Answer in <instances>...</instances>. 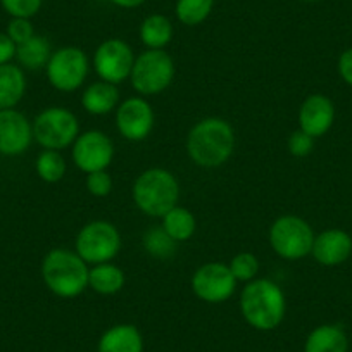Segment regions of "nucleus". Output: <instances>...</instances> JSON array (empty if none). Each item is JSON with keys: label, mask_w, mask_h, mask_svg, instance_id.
Returning a JSON list of instances; mask_svg holds the SVG:
<instances>
[{"label": "nucleus", "mask_w": 352, "mask_h": 352, "mask_svg": "<svg viewBox=\"0 0 352 352\" xmlns=\"http://www.w3.org/2000/svg\"><path fill=\"white\" fill-rule=\"evenodd\" d=\"M187 154L199 168H219L233 155L235 131L221 118H204L187 135Z\"/></svg>", "instance_id": "nucleus-1"}, {"label": "nucleus", "mask_w": 352, "mask_h": 352, "mask_svg": "<svg viewBox=\"0 0 352 352\" xmlns=\"http://www.w3.org/2000/svg\"><path fill=\"white\" fill-rule=\"evenodd\" d=\"M240 313L256 330H275L282 324L287 313L282 287L268 278H256L245 283L240 294Z\"/></svg>", "instance_id": "nucleus-2"}, {"label": "nucleus", "mask_w": 352, "mask_h": 352, "mask_svg": "<svg viewBox=\"0 0 352 352\" xmlns=\"http://www.w3.org/2000/svg\"><path fill=\"white\" fill-rule=\"evenodd\" d=\"M88 264L74 250L52 249L42 261L47 289L60 299H74L88 289Z\"/></svg>", "instance_id": "nucleus-3"}, {"label": "nucleus", "mask_w": 352, "mask_h": 352, "mask_svg": "<svg viewBox=\"0 0 352 352\" xmlns=\"http://www.w3.org/2000/svg\"><path fill=\"white\" fill-rule=\"evenodd\" d=\"M133 202L144 214L162 218L169 209L178 206L180 184L176 176L164 168L145 169L138 175L131 188Z\"/></svg>", "instance_id": "nucleus-4"}, {"label": "nucleus", "mask_w": 352, "mask_h": 352, "mask_svg": "<svg viewBox=\"0 0 352 352\" xmlns=\"http://www.w3.org/2000/svg\"><path fill=\"white\" fill-rule=\"evenodd\" d=\"M175 60L166 50L147 49L135 57L130 81L140 97L159 96L175 80Z\"/></svg>", "instance_id": "nucleus-5"}, {"label": "nucleus", "mask_w": 352, "mask_h": 352, "mask_svg": "<svg viewBox=\"0 0 352 352\" xmlns=\"http://www.w3.org/2000/svg\"><path fill=\"white\" fill-rule=\"evenodd\" d=\"M33 140L43 151H63L80 135V121L66 107L52 106L33 120Z\"/></svg>", "instance_id": "nucleus-6"}, {"label": "nucleus", "mask_w": 352, "mask_h": 352, "mask_svg": "<svg viewBox=\"0 0 352 352\" xmlns=\"http://www.w3.org/2000/svg\"><path fill=\"white\" fill-rule=\"evenodd\" d=\"M314 232L309 223L296 214L280 216L270 228V245L276 256L287 261H299L309 256L314 243Z\"/></svg>", "instance_id": "nucleus-7"}, {"label": "nucleus", "mask_w": 352, "mask_h": 352, "mask_svg": "<svg viewBox=\"0 0 352 352\" xmlns=\"http://www.w3.org/2000/svg\"><path fill=\"white\" fill-rule=\"evenodd\" d=\"M121 250V233L104 219L90 221L78 232L74 252L87 264L111 263Z\"/></svg>", "instance_id": "nucleus-8"}, {"label": "nucleus", "mask_w": 352, "mask_h": 352, "mask_svg": "<svg viewBox=\"0 0 352 352\" xmlns=\"http://www.w3.org/2000/svg\"><path fill=\"white\" fill-rule=\"evenodd\" d=\"M90 71V60L80 47H60L54 50L45 66L49 83L57 92L71 94L85 83Z\"/></svg>", "instance_id": "nucleus-9"}, {"label": "nucleus", "mask_w": 352, "mask_h": 352, "mask_svg": "<svg viewBox=\"0 0 352 352\" xmlns=\"http://www.w3.org/2000/svg\"><path fill=\"white\" fill-rule=\"evenodd\" d=\"M135 64L133 49L121 38H107L94 54V69L107 83L120 85L130 80Z\"/></svg>", "instance_id": "nucleus-10"}, {"label": "nucleus", "mask_w": 352, "mask_h": 352, "mask_svg": "<svg viewBox=\"0 0 352 352\" xmlns=\"http://www.w3.org/2000/svg\"><path fill=\"white\" fill-rule=\"evenodd\" d=\"M235 276L230 272L228 264L206 263L195 270L190 287L195 297L208 304L226 302L235 294Z\"/></svg>", "instance_id": "nucleus-11"}, {"label": "nucleus", "mask_w": 352, "mask_h": 352, "mask_svg": "<svg viewBox=\"0 0 352 352\" xmlns=\"http://www.w3.org/2000/svg\"><path fill=\"white\" fill-rule=\"evenodd\" d=\"M71 157L74 166L85 175L94 171H104L114 159V144L104 131L88 130L78 135L71 145Z\"/></svg>", "instance_id": "nucleus-12"}, {"label": "nucleus", "mask_w": 352, "mask_h": 352, "mask_svg": "<svg viewBox=\"0 0 352 352\" xmlns=\"http://www.w3.org/2000/svg\"><path fill=\"white\" fill-rule=\"evenodd\" d=\"M155 114L145 97H130L120 102L116 109V128L123 138L142 142L152 133Z\"/></svg>", "instance_id": "nucleus-13"}, {"label": "nucleus", "mask_w": 352, "mask_h": 352, "mask_svg": "<svg viewBox=\"0 0 352 352\" xmlns=\"http://www.w3.org/2000/svg\"><path fill=\"white\" fill-rule=\"evenodd\" d=\"M33 142V124L18 109L0 111V154L8 157L25 154Z\"/></svg>", "instance_id": "nucleus-14"}, {"label": "nucleus", "mask_w": 352, "mask_h": 352, "mask_svg": "<svg viewBox=\"0 0 352 352\" xmlns=\"http://www.w3.org/2000/svg\"><path fill=\"white\" fill-rule=\"evenodd\" d=\"M335 121V106L323 94H313L299 109V128L316 140L330 131Z\"/></svg>", "instance_id": "nucleus-15"}, {"label": "nucleus", "mask_w": 352, "mask_h": 352, "mask_svg": "<svg viewBox=\"0 0 352 352\" xmlns=\"http://www.w3.org/2000/svg\"><path fill=\"white\" fill-rule=\"evenodd\" d=\"M352 254V236L340 228H330L314 236L311 256L323 266H338Z\"/></svg>", "instance_id": "nucleus-16"}, {"label": "nucleus", "mask_w": 352, "mask_h": 352, "mask_svg": "<svg viewBox=\"0 0 352 352\" xmlns=\"http://www.w3.org/2000/svg\"><path fill=\"white\" fill-rule=\"evenodd\" d=\"M81 106L92 116H106L120 106V90L118 85L107 81H94L81 94Z\"/></svg>", "instance_id": "nucleus-17"}, {"label": "nucleus", "mask_w": 352, "mask_h": 352, "mask_svg": "<svg viewBox=\"0 0 352 352\" xmlns=\"http://www.w3.org/2000/svg\"><path fill=\"white\" fill-rule=\"evenodd\" d=\"M144 338L135 324H116L102 333L99 340V352H142Z\"/></svg>", "instance_id": "nucleus-18"}, {"label": "nucleus", "mask_w": 352, "mask_h": 352, "mask_svg": "<svg viewBox=\"0 0 352 352\" xmlns=\"http://www.w3.org/2000/svg\"><path fill=\"white\" fill-rule=\"evenodd\" d=\"M26 94V76L21 66H0V111L16 109Z\"/></svg>", "instance_id": "nucleus-19"}, {"label": "nucleus", "mask_w": 352, "mask_h": 352, "mask_svg": "<svg viewBox=\"0 0 352 352\" xmlns=\"http://www.w3.org/2000/svg\"><path fill=\"white\" fill-rule=\"evenodd\" d=\"M349 340L338 324H321L306 338L304 352H347Z\"/></svg>", "instance_id": "nucleus-20"}, {"label": "nucleus", "mask_w": 352, "mask_h": 352, "mask_svg": "<svg viewBox=\"0 0 352 352\" xmlns=\"http://www.w3.org/2000/svg\"><path fill=\"white\" fill-rule=\"evenodd\" d=\"M124 272L113 263L94 264L88 272V289L100 296H114L124 287Z\"/></svg>", "instance_id": "nucleus-21"}, {"label": "nucleus", "mask_w": 352, "mask_h": 352, "mask_svg": "<svg viewBox=\"0 0 352 352\" xmlns=\"http://www.w3.org/2000/svg\"><path fill=\"white\" fill-rule=\"evenodd\" d=\"M50 56H52V47H50L49 40L42 35L32 36L28 42L21 43L16 49V59H18L19 66L28 71L45 69Z\"/></svg>", "instance_id": "nucleus-22"}, {"label": "nucleus", "mask_w": 352, "mask_h": 352, "mask_svg": "<svg viewBox=\"0 0 352 352\" xmlns=\"http://www.w3.org/2000/svg\"><path fill=\"white\" fill-rule=\"evenodd\" d=\"M161 226L176 243H180L187 242L194 236L195 230H197V221H195L194 212L188 211L187 208L175 206L162 216Z\"/></svg>", "instance_id": "nucleus-23"}, {"label": "nucleus", "mask_w": 352, "mask_h": 352, "mask_svg": "<svg viewBox=\"0 0 352 352\" xmlns=\"http://www.w3.org/2000/svg\"><path fill=\"white\" fill-rule=\"evenodd\" d=\"M173 38V23L162 14H151L142 21L140 40L147 49L164 50Z\"/></svg>", "instance_id": "nucleus-24"}, {"label": "nucleus", "mask_w": 352, "mask_h": 352, "mask_svg": "<svg viewBox=\"0 0 352 352\" xmlns=\"http://www.w3.org/2000/svg\"><path fill=\"white\" fill-rule=\"evenodd\" d=\"M36 175L45 184H57L66 176L67 164L60 151H42L35 162Z\"/></svg>", "instance_id": "nucleus-25"}, {"label": "nucleus", "mask_w": 352, "mask_h": 352, "mask_svg": "<svg viewBox=\"0 0 352 352\" xmlns=\"http://www.w3.org/2000/svg\"><path fill=\"white\" fill-rule=\"evenodd\" d=\"M142 245H144L145 252L155 259H171L178 250V243L164 232L162 226H154V228L147 230L142 239Z\"/></svg>", "instance_id": "nucleus-26"}, {"label": "nucleus", "mask_w": 352, "mask_h": 352, "mask_svg": "<svg viewBox=\"0 0 352 352\" xmlns=\"http://www.w3.org/2000/svg\"><path fill=\"white\" fill-rule=\"evenodd\" d=\"M214 8V0H178L176 18L185 26H197L209 18Z\"/></svg>", "instance_id": "nucleus-27"}, {"label": "nucleus", "mask_w": 352, "mask_h": 352, "mask_svg": "<svg viewBox=\"0 0 352 352\" xmlns=\"http://www.w3.org/2000/svg\"><path fill=\"white\" fill-rule=\"evenodd\" d=\"M230 272L235 276L236 282L249 283L257 278L259 273V259L252 252H239L232 257L228 264Z\"/></svg>", "instance_id": "nucleus-28"}, {"label": "nucleus", "mask_w": 352, "mask_h": 352, "mask_svg": "<svg viewBox=\"0 0 352 352\" xmlns=\"http://www.w3.org/2000/svg\"><path fill=\"white\" fill-rule=\"evenodd\" d=\"M43 0H0V4L4 8L11 18H25L32 19L33 16L38 14L42 9Z\"/></svg>", "instance_id": "nucleus-29"}, {"label": "nucleus", "mask_w": 352, "mask_h": 352, "mask_svg": "<svg viewBox=\"0 0 352 352\" xmlns=\"http://www.w3.org/2000/svg\"><path fill=\"white\" fill-rule=\"evenodd\" d=\"M85 187H87L88 194L94 195V197H107L111 190H113V178L107 173V169L88 173L87 180H85Z\"/></svg>", "instance_id": "nucleus-30"}, {"label": "nucleus", "mask_w": 352, "mask_h": 352, "mask_svg": "<svg viewBox=\"0 0 352 352\" xmlns=\"http://www.w3.org/2000/svg\"><path fill=\"white\" fill-rule=\"evenodd\" d=\"M6 33H8V36L16 43V45H21V43L28 42L32 36H35V28H33L30 19L12 18L11 21H9Z\"/></svg>", "instance_id": "nucleus-31"}, {"label": "nucleus", "mask_w": 352, "mask_h": 352, "mask_svg": "<svg viewBox=\"0 0 352 352\" xmlns=\"http://www.w3.org/2000/svg\"><path fill=\"white\" fill-rule=\"evenodd\" d=\"M287 147H289V152L294 157H306V155H309L313 152L314 138L299 128V130H296L289 137Z\"/></svg>", "instance_id": "nucleus-32"}, {"label": "nucleus", "mask_w": 352, "mask_h": 352, "mask_svg": "<svg viewBox=\"0 0 352 352\" xmlns=\"http://www.w3.org/2000/svg\"><path fill=\"white\" fill-rule=\"evenodd\" d=\"M338 74H340L342 80L352 88V47L351 49L344 50L338 57Z\"/></svg>", "instance_id": "nucleus-33"}, {"label": "nucleus", "mask_w": 352, "mask_h": 352, "mask_svg": "<svg viewBox=\"0 0 352 352\" xmlns=\"http://www.w3.org/2000/svg\"><path fill=\"white\" fill-rule=\"evenodd\" d=\"M16 45L11 38L8 36V33H0V66L9 64L16 57Z\"/></svg>", "instance_id": "nucleus-34"}, {"label": "nucleus", "mask_w": 352, "mask_h": 352, "mask_svg": "<svg viewBox=\"0 0 352 352\" xmlns=\"http://www.w3.org/2000/svg\"><path fill=\"white\" fill-rule=\"evenodd\" d=\"M111 2L121 9H135V8H140L145 0H111Z\"/></svg>", "instance_id": "nucleus-35"}, {"label": "nucleus", "mask_w": 352, "mask_h": 352, "mask_svg": "<svg viewBox=\"0 0 352 352\" xmlns=\"http://www.w3.org/2000/svg\"><path fill=\"white\" fill-rule=\"evenodd\" d=\"M304 2H318V0H304Z\"/></svg>", "instance_id": "nucleus-36"}]
</instances>
